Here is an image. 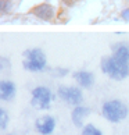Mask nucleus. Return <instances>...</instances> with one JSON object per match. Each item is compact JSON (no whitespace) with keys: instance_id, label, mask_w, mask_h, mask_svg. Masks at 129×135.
<instances>
[{"instance_id":"f03ea898","label":"nucleus","mask_w":129,"mask_h":135,"mask_svg":"<svg viewBox=\"0 0 129 135\" xmlns=\"http://www.w3.org/2000/svg\"><path fill=\"white\" fill-rule=\"evenodd\" d=\"M103 116L111 123H118L128 114V107L120 100H108L103 104Z\"/></svg>"},{"instance_id":"9d476101","label":"nucleus","mask_w":129,"mask_h":135,"mask_svg":"<svg viewBox=\"0 0 129 135\" xmlns=\"http://www.w3.org/2000/svg\"><path fill=\"white\" fill-rule=\"evenodd\" d=\"M89 113H90V110H89L87 107H81V106L75 107L74 112H72V121H74V124H75L76 127H82L83 118H85Z\"/></svg>"},{"instance_id":"ddd939ff","label":"nucleus","mask_w":129,"mask_h":135,"mask_svg":"<svg viewBox=\"0 0 129 135\" xmlns=\"http://www.w3.org/2000/svg\"><path fill=\"white\" fill-rule=\"evenodd\" d=\"M7 124H8V116H7L6 110L2 107L0 109V127H2V129H6Z\"/></svg>"},{"instance_id":"6e6552de","label":"nucleus","mask_w":129,"mask_h":135,"mask_svg":"<svg viewBox=\"0 0 129 135\" xmlns=\"http://www.w3.org/2000/svg\"><path fill=\"white\" fill-rule=\"evenodd\" d=\"M16 95V86L10 81H2L0 84V98L2 100H10Z\"/></svg>"},{"instance_id":"9b49d317","label":"nucleus","mask_w":129,"mask_h":135,"mask_svg":"<svg viewBox=\"0 0 129 135\" xmlns=\"http://www.w3.org/2000/svg\"><path fill=\"white\" fill-rule=\"evenodd\" d=\"M112 56H115L117 59H120L125 63H129V45H125V43L115 45Z\"/></svg>"},{"instance_id":"dca6fc26","label":"nucleus","mask_w":129,"mask_h":135,"mask_svg":"<svg viewBox=\"0 0 129 135\" xmlns=\"http://www.w3.org/2000/svg\"><path fill=\"white\" fill-rule=\"evenodd\" d=\"M63 2H64V3H65V4H67V6H72V4H74V3H75V2H76V0H63Z\"/></svg>"},{"instance_id":"0eeeda50","label":"nucleus","mask_w":129,"mask_h":135,"mask_svg":"<svg viewBox=\"0 0 129 135\" xmlns=\"http://www.w3.org/2000/svg\"><path fill=\"white\" fill-rule=\"evenodd\" d=\"M35 127H36L38 132H40L42 135H49L54 131V127H56V120L50 116H44L36 120L35 123Z\"/></svg>"},{"instance_id":"20e7f679","label":"nucleus","mask_w":129,"mask_h":135,"mask_svg":"<svg viewBox=\"0 0 129 135\" xmlns=\"http://www.w3.org/2000/svg\"><path fill=\"white\" fill-rule=\"evenodd\" d=\"M53 99V93L46 86H38L32 91V106L38 109H49Z\"/></svg>"},{"instance_id":"f257e3e1","label":"nucleus","mask_w":129,"mask_h":135,"mask_svg":"<svg viewBox=\"0 0 129 135\" xmlns=\"http://www.w3.org/2000/svg\"><path fill=\"white\" fill-rule=\"evenodd\" d=\"M101 71L112 79H123L129 75V63L122 61L115 56L104 57L101 60Z\"/></svg>"},{"instance_id":"2eb2a0df","label":"nucleus","mask_w":129,"mask_h":135,"mask_svg":"<svg viewBox=\"0 0 129 135\" xmlns=\"http://www.w3.org/2000/svg\"><path fill=\"white\" fill-rule=\"evenodd\" d=\"M121 17H122V20H125V21H129V8L122 10V13H121Z\"/></svg>"},{"instance_id":"1a4fd4ad","label":"nucleus","mask_w":129,"mask_h":135,"mask_svg":"<svg viewBox=\"0 0 129 135\" xmlns=\"http://www.w3.org/2000/svg\"><path fill=\"white\" fill-rule=\"evenodd\" d=\"M75 79H76V82L81 85L82 88H90L93 85V82H95L93 74L87 73V71H78L75 74Z\"/></svg>"},{"instance_id":"423d86ee","label":"nucleus","mask_w":129,"mask_h":135,"mask_svg":"<svg viewBox=\"0 0 129 135\" xmlns=\"http://www.w3.org/2000/svg\"><path fill=\"white\" fill-rule=\"evenodd\" d=\"M31 13L39 20H43V21H51L56 17V8L51 4H47V3H42V4L35 6L31 10Z\"/></svg>"},{"instance_id":"4468645a","label":"nucleus","mask_w":129,"mask_h":135,"mask_svg":"<svg viewBox=\"0 0 129 135\" xmlns=\"http://www.w3.org/2000/svg\"><path fill=\"white\" fill-rule=\"evenodd\" d=\"M11 7H13V4L10 0H0V10H2L3 14L8 13L10 10H11Z\"/></svg>"},{"instance_id":"f8f14e48","label":"nucleus","mask_w":129,"mask_h":135,"mask_svg":"<svg viewBox=\"0 0 129 135\" xmlns=\"http://www.w3.org/2000/svg\"><path fill=\"white\" fill-rule=\"evenodd\" d=\"M82 135H103V134H101L100 129H97L95 126H92V124H87V126L83 127Z\"/></svg>"},{"instance_id":"39448f33","label":"nucleus","mask_w":129,"mask_h":135,"mask_svg":"<svg viewBox=\"0 0 129 135\" xmlns=\"http://www.w3.org/2000/svg\"><path fill=\"white\" fill-rule=\"evenodd\" d=\"M58 96L64 99L67 103L78 106L82 102V92L79 88H72V86H60L58 88Z\"/></svg>"},{"instance_id":"7ed1b4c3","label":"nucleus","mask_w":129,"mask_h":135,"mask_svg":"<svg viewBox=\"0 0 129 135\" xmlns=\"http://www.w3.org/2000/svg\"><path fill=\"white\" fill-rule=\"evenodd\" d=\"M24 67L29 71H43L46 68V57L40 49H31L24 53Z\"/></svg>"}]
</instances>
